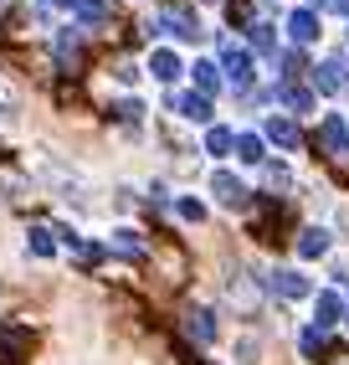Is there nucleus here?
Listing matches in <instances>:
<instances>
[{
    "instance_id": "aec40b11",
    "label": "nucleus",
    "mask_w": 349,
    "mask_h": 365,
    "mask_svg": "<svg viewBox=\"0 0 349 365\" xmlns=\"http://www.w3.org/2000/svg\"><path fill=\"white\" fill-rule=\"evenodd\" d=\"M78 21H83V26H103V21H108V6H103V0H83V6H78Z\"/></svg>"
},
{
    "instance_id": "7c9ffc66",
    "label": "nucleus",
    "mask_w": 349,
    "mask_h": 365,
    "mask_svg": "<svg viewBox=\"0 0 349 365\" xmlns=\"http://www.w3.org/2000/svg\"><path fill=\"white\" fill-rule=\"evenodd\" d=\"M308 6H329V0H308Z\"/></svg>"
},
{
    "instance_id": "bb28decb",
    "label": "nucleus",
    "mask_w": 349,
    "mask_h": 365,
    "mask_svg": "<svg viewBox=\"0 0 349 365\" xmlns=\"http://www.w3.org/2000/svg\"><path fill=\"white\" fill-rule=\"evenodd\" d=\"M298 72H303V57H298V52H283V78H298Z\"/></svg>"
},
{
    "instance_id": "0eeeda50",
    "label": "nucleus",
    "mask_w": 349,
    "mask_h": 365,
    "mask_svg": "<svg viewBox=\"0 0 349 365\" xmlns=\"http://www.w3.org/2000/svg\"><path fill=\"white\" fill-rule=\"evenodd\" d=\"M344 144H349L344 118H339V113H329V118H323V129H318V150H323V155H344Z\"/></svg>"
},
{
    "instance_id": "dca6fc26",
    "label": "nucleus",
    "mask_w": 349,
    "mask_h": 365,
    "mask_svg": "<svg viewBox=\"0 0 349 365\" xmlns=\"http://www.w3.org/2000/svg\"><path fill=\"white\" fill-rule=\"evenodd\" d=\"M113 252H123V257H144V242H139V232L118 227V232H113Z\"/></svg>"
},
{
    "instance_id": "2eb2a0df",
    "label": "nucleus",
    "mask_w": 349,
    "mask_h": 365,
    "mask_svg": "<svg viewBox=\"0 0 349 365\" xmlns=\"http://www.w3.org/2000/svg\"><path fill=\"white\" fill-rule=\"evenodd\" d=\"M236 160L241 165H262L267 155H262V139L257 134H236Z\"/></svg>"
},
{
    "instance_id": "412c9836",
    "label": "nucleus",
    "mask_w": 349,
    "mask_h": 365,
    "mask_svg": "<svg viewBox=\"0 0 349 365\" xmlns=\"http://www.w3.org/2000/svg\"><path fill=\"white\" fill-rule=\"evenodd\" d=\"M57 232H46V227H31V242H26V247L36 252V257H52L57 252V242H52Z\"/></svg>"
},
{
    "instance_id": "4be33fe9",
    "label": "nucleus",
    "mask_w": 349,
    "mask_h": 365,
    "mask_svg": "<svg viewBox=\"0 0 349 365\" xmlns=\"http://www.w3.org/2000/svg\"><path fill=\"white\" fill-rule=\"evenodd\" d=\"M190 72H195V83H201V93H216V88H221V78H216V67H211V62H195Z\"/></svg>"
},
{
    "instance_id": "20e7f679",
    "label": "nucleus",
    "mask_w": 349,
    "mask_h": 365,
    "mask_svg": "<svg viewBox=\"0 0 349 365\" xmlns=\"http://www.w3.org/2000/svg\"><path fill=\"white\" fill-rule=\"evenodd\" d=\"M267 288H272L278 299H308V294H313V288H308V278L298 273V267H278V273L267 278Z\"/></svg>"
},
{
    "instance_id": "f03ea898",
    "label": "nucleus",
    "mask_w": 349,
    "mask_h": 365,
    "mask_svg": "<svg viewBox=\"0 0 349 365\" xmlns=\"http://www.w3.org/2000/svg\"><path fill=\"white\" fill-rule=\"evenodd\" d=\"M211 196L221 201V206H231V211H241L246 206V196H252V190H246L236 175H231V170H216V175H211Z\"/></svg>"
},
{
    "instance_id": "9d476101",
    "label": "nucleus",
    "mask_w": 349,
    "mask_h": 365,
    "mask_svg": "<svg viewBox=\"0 0 349 365\" xmlns=\"http://www.w3.org/2000/svg\"><path fill=\"white\" fill-rule=\"evenodd\" d=\"M149 72H155V78H160V83H174V78H180V72H185V67H180V57H174V52H170V46H160V52H155V57H149Z\"/></svg>"
},
{
    "instance_id": "9b49d317",
    "label": "nucleus",
    "mask_w": 349,
    "mask_h": 365,
    "mask_svg": "<svg viewBox=\"0 0 349 365\" xmlns=\"http://www.w3.org/2000/svg\"><path fill=\"white\" fill-rule=\"evenodd\" d=\"M298 252H303V257H323V252H329V232H323V227H303V232H298Z\"/></svg>"
},
{
    "instance_id": "f257e3e1",
    "label": "nucleus",
    "mask_w": 349,
    "mask_h": 365,
    "mask_svg": "<svg viewBox=\"0 0 349 365\" xmlns=\"http://www.w3.org/2000/svg\"><path fill=\"white\" fill-rule=\"evenodd\" d=\"M226 299H231L241 314H257V304H262V288H257V278H252V273H241V267H236V273L226 278Z\"/></svg>"
},
{
    "instance_id": "1a4fd4ad",
    "label": "nucleus",
    "mask_w": 349,
    "mask_h": 365,
    "mask_svg": "<svg viewBox=\"0 0 349 365\" xmlns=\"http://www.w3.org/2000/svg\"><path fill=\"white\" fill-rule=\"evenodd\" d=\"M185 334L195 339V345H211V339H216V319H211V309H190V314H185Z\"/></svg>"
},
{
    "instance_id": "c756f323",
    "label": "nucleus",
    "mask_w": 349,
    "mask_h": 365,
    "mask_svg": "<svg viewBox=\"0 0 349 365\" xmlns=\"http://www.w3.org/2000/svg\"><path fill=\"white\" fill-rule=\"evenodd\" d=\"M329 6H334L339 16H349V0H329Z\"/></svg>"
},
{
    "instance_id": "a878e982",
    "label": "nucleus",
    "mask_w": 349,
    "mask_h": 365,
    "mask_svg": "<svg viewBox=\"0 0 349 365\" xmlns=\"http://www.w3.org/2000/svg\"><path fill=\"white\" fill-rule=\"evenodd\" d=\"M236 355H241V365H257V355H262V350H257V339H252V334H246V339H241V345H236Z\"/></svg>"
},
{
    "instance_id": "393cba45",
    "label": "nucleus",
    "mask_w": 349,
    "mask_h": 365,
    "mask_svg": "<svg viewBox=\"0 0 349 365\" xmlns=\"http://www.w3.org/2000/svg\"><path fill=\"white\" fill-rule=\"evenodd\" d=\"M252 46H257V52H278V41H272V26H262V21H257V26H252Z\"/></svg>"
},
{
    "instance_id": "7ed1b4c3",
    "label": "nucleus",
    "mask_w": 349,
    "mask_h": 365,
    "mask_svg": "<svg viewBox=\"0 0 349 365\" xmlns=\"http://www.w3.org/2000/svg\"><path fill=\"white\" fill-rule=\"evenodd\" d=\"M155 31H170V36H180V41H195V36H201V21H195L185 6H170V11L155 21Z\"/></svg>"
},
{
    "instance_id": "5701e85b",
    "label": "nucleus",
    "mask_w": 349,
    "mask_h": 365,
    "mask_svg": "<svg viewBox=\"0 0 349 365\" xmlns=\"http://www.w3.org/2000/svg\"><path fill=\"white\" fill-rule=\"evenodd\" d=\"M298 345H303V355H308V360H318V355H323V329H318V324H313V329H303V339H298Z\"/></svg>"
},
{
    "instance_id": "f3484780",
    "label": "nucleus",
    "mask_w": 349,
    "mask_h": 365,
    "mask_svg": "<svg viewBox=\"0 0 349 365\" xmlns=\"http://www.w3.org/2000/svg\"><path fill=\"white\" fill-rule=\"evenodd\" d=\"M231 150H236V134H231V129H211V134H206V155L221 160V155H231Z\"/></svg>"
},
{
    "instance_id": "ddd939ff",
    "label": "nucleus",
    "mask_w": 349,
    "mask_h": 365,
    "mask_svg": "<svg viewBox=\"0 0 349 365\" xmlns=\"http://www.w3.org/2000/svg\"><path fill=\"white\" fill-rule=\"evenodd\" d=\"M288 36H293V41H313V36H318V16H313V11H293Z\"/></svg>"
},
{
    "instance_id": "6ab92c4d",
    "label": "nucleus",
    "mask_w": 349,
    "mask_h": 365,
    "mask_svg": "<svg viewBox=\"0 0 349 365\" xmlns=\"http://www.w3.org/2000/svg\"><path fill=\"white\" fill-rule=\"evenodd\" d=\"M113 118H118L123 129H139V118H144V103H139V98H123V103L113 108Z\"/></svg>"
},
{
    "instance_id": "6e6552de",
    "label": "nucleus",
    "mask_w": 349,
    "mask_h": 365,
    "mask_svg": "<svg viewBox=\"0 0 349 365\" xmlns=\"http://www.w3.org/2000/svg\"><path fill=\"white\" fill-rule=\"evenodd\" d=\"M221 67H226V78H231L236 88L252 83V57H246L241 46H226V52H221Z\"/></svg>"
},
{
    "instance_id": "c85d7f7f",
    "label": "nucleus",
    "mask_w": 349,
    "mask_h": 365,
    "mask_svg": "<svg viewBox=\"0 0 349 365\" xmlns=\"http://www.w3.org/2000/svg\"><path fill=\"white\" fill-rule=\"evenodd\" d=\"M113 72H118V83H139V67H134V62H118Z\"/></svg>"
},
{
    "instance_id": "a211bd4d",
    "label": "nucleus",
    "mask_w": 349,
    "mask_h": 365,
    "mask_svg": "<svg viewBox=\"0 0 349 365\" xmlns=\"http://www.w3.org/2000/svg\"><path fill=\"white\" fill-rule=\"evenodd\" d=\"M313 314H318V329L323 324H334L339 314H344V304H339V294H318V304H313Z\"/></svg>"
},
{
    "instance_id": "423d86ee",
    "label": "nucleus",
    "mask_w": 349,
    "mask_h": 365,
    "mask_svg": "<svg viewBox=\"0 0 349 365\" xmlns=\"http://www.w3.org/2000/svg\"><path fill=\"white\" fill-rule=\"evenodd\" d=\"M313 83H318V93H339L349 83V62L344 57H329L323 67H313Z\"/></svg>"
},
{
    "instance_id": "b1692460",
    "label": "nucleus",
    "mask_w": 349,
    "mask_h": 365,
    "mask_svg": "<svg viewBox=\"0 0 349 365\" xmlns=\"http://www.w3.org/2000/svg\"><path fill=\"white\" fill-rule=\"evenodd\" d=\"M174 211H180L185 222H206V206L195 201V196H180V201H174Z\"/></svg>"
},
{
    "instance_id": "39448f33",
    "label": "nucleus",
    "mask_w": 349,
    "mask_h": 365,
    "mask_svg": "<svg viewBox=\"0 0 349 365\" xmlns=\"http://www.w3.org/2000/svg\"><path fill=\"white\" fill-rule=\"evenodd\" d=\"M170 108H180V118H190V124H211V98L206 93H170Z\"/></svg>"
},
{
    "instance_id": "f8f14e48",
    "label": "nucleus",
    "mask_w": 349,
    "mask_h": 365,
    "mask_svg": "<svg viewBox=\"0 0 349 365\" xmlns=\"http://www.w3.org/2000/svg\"><path fill=\"white\" fill-rule=\"evenodd\" d=\"M267 139L283 144V150H293V144H298V124H293V118H278V113H272V118H267Z\"/></svg>"
},
{
    "instance_id": "4468645a",
    "label": "nucleus",
    "mask_w": 349,
    "mask_h": 365,
    "mask_svg": "<svg viewBox=\"0 0 349 365\" xmlns=\"http://www.w3.org/2000/svg\"><path fill=\"white\" fill-rule=\"evenodd\" d=\"M278 98H283L293 113H308V108H313V93H308V88H293V83H283V88H278Z\"/></svg>"
},
{
    "instance_id": "cd10ccee",
    "label": "nucleus",
    "mask_w": 349,
    "mask_h": 365,
    "mask_svg": "<svg viewBox=\"0 0 349 365\" xmlns=\"http://www.w3.org/2000/svg\"><path fill=\"white\" fill-rule=\"evenodd\" d=\"M267 185H293V175H288L283 165H267Z\"/></svg>"
}]
</instances>
